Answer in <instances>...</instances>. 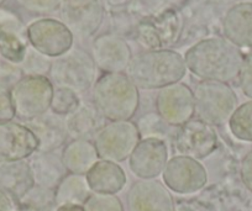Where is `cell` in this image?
<instances>
[{
  "label": "cell",
  "mask_w": 252,
  "mask_h": 211,
  "mask_svg": "<svg viewBox=\"0 0 252 211\" xmlns=\"http://www.w3.org/2000/svg\"><path fill=\"white\" fill-rule=\"evenodd\" d=\"M81 104L82 103L79 100V94H77L76 91L67 88L55 87L50 110L52 113L57 114V115L66 118L67 115L73 113Z\"/></svg>",
  "instance_id": "cell-26"
},
{
  "label": "cell",
  "mask_w": 252,
  "mask_h": 211,
  "mask_svg": "<svg viewBox=\"0 0 252 211\" xmlns=\"http://www.w3.org/2000/svg\"><path fill=\"white\" fill-rule=\"evenodd\" d=\"M93 60L104 73H125L132 55L125 41L116 36L105 35L94 42Z\"/></svg>",
  "instance_id": "cell-15"
},
{
  "label": "cell",
  "mask_w": 252,
  "mask_h": 211,
  "mask_svg": "<svg viewBox=\"0 0 252 211\" xmlns=\"http://www.w3.org/2000/svg\"><path fill=\"white\" fill-rule=\"evenodd\" d=\"M0 211H19L18 205L8 195L0 191Z\"/></svg>",
  "instance_id": "cell-32"
},
{
  "label": "cell",
  "mask_w": 252,
  "mask_h": 211,
  "mask_svg": "<svg viewBox=\"0 0 252 211\" xmlns=\"http://www.w3.org/2000/svg\"><path fill=\"white\" fill-rule=\"evenodd\" d=\"M224 35L236 47H252V3H240L227 11Z\"/></svg>",
  "instance_id": "cell-20"
},
{
  "label": "cell",
  "mask_w": 252,
  "mask_h": 211,
  "mask_svg": "<svg viewBox=\"0 0 252 211\" xmlns=\"http://www.w3.org/2000/svg\"><path fill=\"white\" fill-rule=\"evenodd\" d=\"M240 177L245 188L252 193V150L245 154L240 166Z\"/></svg>",
  "instance_id": "cell-31"
},
{
  "label": "cell",
  "mask_w": 252,
  "mask_h": 211,
  "mask_svg": "<svg viewBox=\"0 0 252 211\" xmlns=\"http://www.w3.org/2000/svg\"><path fill=\"white\" fill-rule=\"evenodd\" d=\"M92 193L116 194L126 185V173L120 164L115 162L99 159L86 174Z\"/></svg>",
  "instance_id": "cell-18"
},
{
  "label": "cell",
  "mask_w": 252,
  "mask_h": 211,
  "mask_svg": "<svg viewBox=\"0 0 252 211\" xmlns=\"http://www.w3.org/2000/svg\"><path fill=\"white\" fill-rule=\"evenodd\" d=\"M94 108L106 121L131 120L140 108V91L126 73H104L92 88Z\"/></svg>",
  "instance_id": "cell-3"
},
{
  "label": "cell",
  "mask_w": 252,
  "mask_h": 211,
  "mask_svg": "<svg viewBox=\"0 0 252 211\" xmlns=\"http://www.w3.org/2000/svg\"><path fill=\"white\" fill-rule=\"evenodd\" d=\"M173 141V150L178 156H186L197 161L209 157L218 147V133L213 126L199 119H192L177 127Z\"/></svg>",
  "instance_id": "cell-9"
},
{
  "label": "cell",
  "mask_w": 252,
  "mask_h": 211,
  "mask_svg": "<svg viewBox=\"0 0 252 211\" xmlns=\"http://www.w3.org/2000/svg\"><path fill=\"white\" fill-rule=\"evenodd\" d=\"M195 118L217 127L229 122L236 110L237 95L227 83L200 81L193 89Z\"/></svg>",
  "instance_id": "cell-4"
},
{
  "label": "cell",
  "mask_w": 252,
  "mask_h": 211,
  "mask_svg": "<svg viewBox=\"0 0 252 211\" xmlns=\"http://www.w3.org/2000/svg\"><path fill=\"white\" fill-rule=\"evenodd\" d=\"M55 211H84L83 205H73V204H67V205H60L55 209Z\"/></svg>",
  "instance_id": "cell-33"
},
{
  "label": "cell",
  "mask_w": 252,
  "mask_h": 211,
  "mask_svg": "<svg viewBox=\"0 0 252 211\" xmlns=\"http://www.w3.org/2000/svg\"><path fill=\"white\" fill-rule=\"evenodd\" d=\"M55 86L45 76H24L10 88L15 118L24 123L51 109Z\"/></svg>",
  "instance_id": "cell-5"
},
{
  "label": "cell",
  "mask_w": 252,
  "mask_h": 211,
  "mask_svg": "<svg viewBox=\"0 0 252 211\" xmlns=\"http://www.w3.org/2000/svg\"><path fill=\"white\" fill-rule=\"evenodd\" d=\"M239 84L245 96L252 99V50L244 57L239 74Z\"/></svg>",
  "instance_id": "cell-29"
},
{
  "label": "cell",
  "mask_w": 252,
  "mask_h": 211,
  "mask_svg": "<svg viewBox=\"0 0 252 211\" xmlns=\"http://www.w3.org/2000/svg\"><path fill=\"white\" fill-rule=\"evenodd\" d=\"M19 211H51L57 208L55 189H48L35 184L20 200L16 203Z\"/></svg>",
  "instance_id": "cell-24"
},
{
  "label": "cell",
  "mask_w": 252,
  "mask_h": 211,
  "mask_svg": "<svg viewBox=\"0 0 252 211\" xmlns=\"http://www.w3.org/2000/svg\"><path fill=\"white\" fill-rule=\"evenodd\" d=\"M15 119L13 101H11L10 88L0 83V123L9 122Z\"/></svg>",
  "instance_id": "cell-30"
},
{
  "label": "cell",
  "mask_w": 252,
  "mask_h": 211,
  "mask_svg": "<svg viewBox=\"0 0 252 211\" xmlns=\"http://www.w3.org/2000/svg\"><path fill=\"white\" fill-rule=\"evenodd\" d=\"M187 65L179 53L151 50L132 57L126 74L139 89L156 90L178 83L184 78Z\"/></svg>",
  "instance_id": "cell-2"
},
{
  "label": "cell",
  "mask_w": 252,
  "mask_h": 211,
  "mask_svg": "<svg viewBox=\"0 0 252 211\" xmlns=\"http://www.w3.org/2000/svg\"><path fill=\"white\" fill-rule=\"evenodd\" d=\"M155 106L166 125L181 127L195 116L193 89L182 82L164 87L157 93Z\"/></svg>",
  "instance_id": "cell-10"
},
{
  "label": "cell",
  "mask_w": 252,
  "mask_h": 211,
  "mask_svg": "<svg viewBox=\"0 0 252 211\" xmlns=\"http://www.w3.org/2000/svg\"><path fill=\"white\" fill-rule=\"evenodd\" d=\"M29 40L37 52L47 57L66 55L73 43V35L66 24L53 19H42L28 30Z\"/></svg>",
  "instance_id": "cell-11"
},
{
  "label": "cell",
  "mask_w": 252,
  "mask_h": 211,
  "mask_svg": "<svg viewBox=\"0 0 252 211\" xmlns=\"http://www.w3.org/2000/svg\"><path fill=\"white\" fill-rule=\"evenodd\" d=\"M61 159L68 173L86 176L100 158L93 141L72 138L62 149Z\"/></svg>",
  "instance_id": "cell-19"
},
{
  "label": "cell",
  "mask_w": 252,
  "mask_h": 211,
  "mask_svg": "<svg viewBox=\"0 0 252 211\" xmlns=\"http://www.w3.org/2000/svg\"><path fill=\"white\" fill-rule=\"evenodd\" d=\"M168 162L166 141L156 136L141 138L129 157V168L139 179H156Z\"/></svg>",
  "instance_id": "cell-12"
},
{
  "label": "cell",
  "mask_w": 252,
  "mask_h": 211,
  "mask_svg": "<svg viewBox=\"0 0 252 211\" xmlns=\"http://www.w3.org/2000/svg\"><path fill=\"white\" fill-rule=\"evenodd\" d=\"M25 125L30 128L38 140L37 152H56L63 149L68 142L66 118L48 111L33 120L28 121Z\"/></svg>",
  "instance_id": "cell-16"
},
{
  "label": "cell",
  "mask_w": 252,
  "mask_h": 211,
  "mask_svg": "<svg viewBox=\"0 0 252 211\" xmlns=\"http://www.w3.org/2000/svg\"><path fill=\"white\" fill-rule=\"evenodd\" d=\"M227 125L235 138L252 142V99L237 106Z\"/></svg>",
  "instance_id": "cell-25"
},
{
  "label": "cell",
  "mask_w": 252,
  "mask_h": 211,
  "mask_svg": "<svg viewBox=\"0 0 252 211\" xmlns=\"http://www.w3.org/2000/svg\"><path fill=\"white\" fill-rule=\"evenodd\" d=\"M38 150V140L25 123H0V162L28 159Z\"/></svg>",
  "instance_id": "cell-14"
},
{
  "label": "cell",
  "mask_w": 252,
  "mask_h": 211,
  "mask_svg": "<svg viewBox=\"0 0 252 211\" xmlns=\"http://www.w3.org/2000/svg\"><path fill=\"white\" fill-rule=\"evenodd\" d=\"M35 185L28 159L0 162V191L18 203Z\"/></svg>",
  "instance_id": "cell-17"
},
{
  "label": "cell",
  "mask_w": 252,
  "mask_h": 211,
  "mask_svg": "<svg viewBox=\"0 0 252 211\" xmlns=\"http://www.w3.org/2000/svg\"><path fill=\"white\" fill-rule=\"evenodd\" d=\"M35 184L48 189H56L68 172L62 163L61 156L56 152H36L30 157Z\"/></svg>",
  "instance_id": "cell-21"
},
{
  "label": "cell",
  "mask_w": 252,
  "mask_h": 211,
  "mask_svg": "<svg viewBox=\"0 0 252 211\" xmlns=\"http://www.w3.org/2000/svg\"><path fill=\"white\" fill-rule=\"evenodd\" d=\"M106 122L94 105L81 104L73 113L66 116L67 131L72 138H87L95 136Z\"/></svg>",
  "instance_id": "cell-22"
},
{
  "label": "cell",
  "mask_w": 252,
  "mask_h": 211,
  "mask_svg": "<svg viewBox=\"0 0 252 211\" xmlns=\"http://www.w3.org/2000/svg\"><path fill=\"white\" fill-rule=\"evenodd\" d=\"M187 69L202 81L227 83L239 78L244 56L226 38L203 40L189 48L184 57Z\"/></svg>",
  "instance_id": "cell-1"
},
{
  "label": "cell",
  "mask_w": 252,
  "mask_h": 211,
  "mask_svg": "<svg viewBox=\"0 0 252 211\" xmlns=\"http://www.w3.org/2000/svg\"><path fill=\"white\" fill-rule=\"evenodd\" d=\"M127 211H174L169 189L157 179H139L126 195Z\"/></svg>",
  "instance_id": "cell-13"
},
{
  "label": "cell",
  "mask_w": 252,
  "mask_h": 211,
  "mask_svg": "<svg viewBox=\"0 0 252 211\" xmlns=\"http://www.w3.org/2000/svg\"><path fill=\"white\" fill-rule=\"evenodd\" d=\"M141 138L139 126L134 121H106L95 133L93 142L99 158L121 163L129 159Z\"/></svg>",
  "instance_id": "cell-6"
},
{
  "label": "cell",
  "mask_w": 252,
  "mask_h": 211,
  "mask_svg": "<svg viewBox=\"0 0 252 211\" xmlns=\"http://www.w3.org/2000/svg\"><path fill=\"white\" fill-rule=\"evenodd\" d=\"M83 208L84 211H125L123 201L114 194L92 193Z\"/></svg>",
  "instance_id": "cell-27"
},
{
  "label": "cell",
  "mask_w": 252,
  "mask_h": 211,
  "mask_svg": "<svg viewBox=\"0 0 252 211\" xmlns=\"http://www.w3.org/2000/svg\"><path fill=\"white\" fill-rule=\"evenodd\" d=\"M0 52L13 63L23 62L25 58V47L15 36L10 33L0 35Z\"/></svg>",
  "instance_id": "cell-28"
},
{
  "label": "cell",
  "mask_w": 252,
  "mask_h": 211,
  "mask_svg": "<svg viewBox=\"0 0 252 211\" xmlns=\"http://www.w3.org/2000/svg\"><path fill=\"white\" fill-rule=\"evenodd\" d=\"M50 81L56 87L71 89L77 94L86 93L96 81L95 62L84 51L67 52L51 63Z\"/></svg>",
  "instance_id": "cell-7"
},
{
  "label": "cell",
  "mask_w": 252,
  "mask_h": 211,
  "mask_svg": "<svg viewBox=\"0 0 252 211\" xmlns=\"http://www.w3.org/2000/svg\"><path fill=\"white\" fill-rule=\"evenodd\" d=\"M92 190L86 176L67 173L55 189L56 205H83L91 196Z\"/></svg>",
  "instance_id": "cell-23"
},
{
  "label": "cell",
  "mask_w": 252,
  "mask_h": 211,
  "mask_svg": "<svg viewBox=\"0 0 252 211\" xmlns=\"http://www.w3.org/2000/svg\"><path fill=\"white\" fill-rule=\"evenodd\" d=\"M161 176L169 191L181 195L198 193L208 183V172L199 161L178 154L168 159Z\"/></svg>",
  "instance_id": "cell-8"
}]
</instances>
